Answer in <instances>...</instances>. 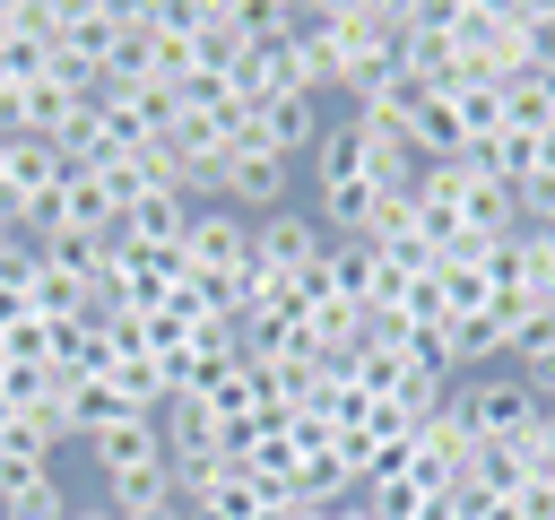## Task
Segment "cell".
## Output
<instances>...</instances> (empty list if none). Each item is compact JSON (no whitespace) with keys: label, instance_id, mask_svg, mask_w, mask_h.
<instances>
[{"label":"cell","instance_id":"obj_1","mask_svg":"<svg viewBox=\"0 0 555 520\" xmlns=\"http://www.w3.org/2000/svg\"><path fill=\"white\" fill-rule=\"evenodd\" d=\"M451 407L477 442H520L529 416H538V390L520 373H468V381H451Z\"/></svg>","mask_w":555,"mask_h":520},{"label":"cell","instance_id":"obj_2","mask_svg":"<svg viewBox=\"0 0 555 520\" xmlns=\"http://www.w3.org/2000/svg\"><path fill=\"white\" fill-rule=\"evenodd\" d=\"M286 191H295V165H286V156H269V147H234V156H225V173H217V208H243V217L286 208Z\"/></svg>","mask_w":555,"mask_h":520},{"label":"cell","instance_id":"obj_3","mask_svg":"<svg viewBox=\"0 0 555 520\" xmlns=\"http://www.w3.org/2000/svg\"><path fill=\"white\" fill-rule=\"evenodd\" d=\"M78 451H87V468H95V477H139V468H173V459H165V433H156V416L104 425V433H87Z\"/></svg>","mask_w":555,"mask_h":520},{"label":"cell","instance_id":"obj_4","mask_svg":"<svg viewBox=\"0 0 555 520\" xmlns=\"http://www.w3.org/2000/svg\"><path fill=\"white\" fill-rule=\"evenodd\" d=\"M251 130H260V147H269V156H286V165H295V156H312V147H321L330 104H321V95H278V104H260V113H251Z\"/></svg>","mask_w":555,"mask_h":520},{"label":"cell","instance_id":"obj_5","mask_svg":"<svg viewBox=\"0 0 555 520\" xmlns=\"http://www.w3.org/2000/svg\"><path fill=\"white\" fill-rule=\"evenodd\" d=\"M364 147H373V130H364L356 113H330L321 147L304 156V165H312V191H330V182H364Z\"/></svg>","mask_w":555,"mask_h":520},{"label":"cell","instance_id":"obj_6","mask_svg":"<svg viewBox=\"0 0 555 520\" xmlns=\"http://www.w3.org/2000/svg\"><path fill=\"white\" fill-rule=\"evenodd\" d=\"M399 139L416 147V165H460V156H468V139H460V104H451V95H425L416 121H408Z\"/></svg>","mask_w":555,"mask_h":520},{"label":"cell","instance_id":"obj_7","mask_svg":"<svg viewBox=\"0 0 555 520\" xmlns=\"http://www.w3.org/2000/svg\"><path fill=\"white\" fill-rule=\"evenodd\" d=\"M503 130H520V139H538V130H555V78H538V69H520V78L503 87Z\"/></svg>","mask_w":555,"mask_h":520},{"label":"cell","instance_id":"obj_8","mask_svg":"<svg viewBox=\"0 0 555 520\" xmlns=\"http://www.w3.org/2000/svg\"><path fill=\"white\" fill-rule=\"evenodd\" d=\"M321 277H330V295H347V303H373L382 251H373V243H330V251H321Z\"/></svg>","mask_w":555,"mask_h":520},{"label":"cell","instance_id":"obj_9","mask_svg":"<svg viewBox=\"0 0 555 520\" xmlns=\"http://www.w3.org/2000/svg\"><path fill=\"white\" fill-rule=\"evenodd\" d=\"M451 104H460V139H468V156L503 139V87H451Z\"/></svg>","mask_w":555,"mask_h":520},{"label":"cell","instance_id":"obj_10","mask_svg":"<svg viewBox=\"0 0 555 520\" xmlns=\"http://www.w3.org/2000/svg\"><path fill=\"white\" fill-rule=\"evenodd\" d=\"M512 260H520V286L538 312H555V234H512Z\"/></svg>","mask_w":555,"mask_h":520},{"label":"cell","instance_id":"obj_11","mask_svg":"<svg viewBox=\"0 0 555 520\" xmlns=\"http://www.w3.org/2000/svg\"><path fill=\"white\" fill-rule=\"evenodd\" d=\"M512 364H520V373H546V364H555V312H529V321L512 329Z\"/></svg>","mask_w":555,"mask_h":520},{"label":"cell","instance_id":"obj_12","mask_svg":"<svg viewBox=\"0 0 555 520\" xmlns=\"http://www.w3.org/2000/svg\"><path fill=\"white\" fill-rule=\"evenodd\" d=\"M330 520H373V511H364V494H356V503H330Z\"/></svg>","mask_w":555,"mask_h":520},{"label":"cell","instance_id":"obj_13","mask_svg":"<svg viewBox=\"0 0 555 520\" xmlns=\"http://www.w3.org/2000/svg\"><path fill=\"white\" fill-rule=\"evenodd\" d=\"M546 78H555V69H546Z\"/></svg>","mask_w":555,"mask_h":520}]
</instances>
